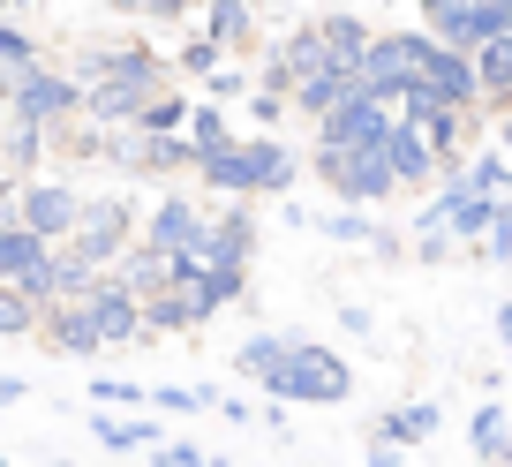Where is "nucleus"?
<instances>
[{"label": "nucleus", "mask_w": 512, "mask_h": 467, "mask_svg": "<svg viewBox=\"0 0 512 467\" xmlns=\"http://www.w3.org/2000/svg\"><path fill=\"white\" fill-rule=\"evenodd\" d=\"M68 76L83 83V121L113 136V129H136V113L174 91V53L144 46V38H121V46L83 53V68H68Z\"/></svg>", "instance_id": "1"}, {"label": "nucleus", "mask_w": 512, "mask_h": 467, "mask_svg": "<svg viewBox=\"0 0 512 467\" xmlns=\"http://www.w3.org/2000/svg\"><path fill=\"white\" fill-rule=\"evenodd\" d=\"M302 159H294L279 136H234L226 151L196 159V181H204L219 204H256V196H287Z\"/></svg>", "instance_id": "2"}, {"label": "nucleus", "mask_w": 512, "mask_h": 467, "mask_svg": "<svg viewBox=\"0 0 512 467\" xmlns=\"http://www.w3.org/2000/svg\"><path fill=\"white\" fill-rule=\"evenodd\" d=\"M136 219H144V204H136L128 189H106V196L83 189V219H76V234L61 242V257L76 264L83 279H106L113 264L136 249Z\"/></svg>", "instance_id": "3"}, {"label": "nucleus", "mask_w": 512, "mask_h": 467, "mask_svg": "<svg viewBox=\"0 0 512 467\" xmlns=\"http://www.w3.org/2000/svg\"><path fill=\"white\" fill-rule=\"evenodd\" d=\"M264 392H272V407H339L354 400V370L324 339H287V362L264 377Z\"/></svg>", "instance_id": "4"}, {"label": "nucleus", "mask_w": 512, "mask_h": 467, "mask_svg": "<svg viewBox=\"0 0 512 467\" xmlns=\"http://www.w3.org/2000/svg\"><path fill=\"white\" fill-rule=\"evenodd\" d=\"M8 121H23V129H38V136H61L68 121H83V83L68 76V68H23V76H8Z\"/></svg>", "instance_id": "5"}, {"label": "nucleus", "mask_w": 512, "mask_h": 467, "mask_svg": "<svg viewBox=\"0 0 512 467\" xmlns=\"http://www.w3.org/2000/svg\"><path fill=\"white\" fill-rule=\"evenodd\" d=\"M505 31H512V0H430L422 8V38L445 53H482Z\"/></svg>", "instance_id": "6"}, {"label": "nucleus", "mask_w": 512, "mask_h": 467, "mask_svg": "<svg viewBox=\"0 0 512 467\" xmlns=\"http://www.w3.org/2000/svg\"><path fill=\"white\" fill-rule=\"evenodd\" d=\"M422 53H430L422 23H415V31H377V38H369V53H362V98H377V106L392 113L407 91H415Z\"/></svg>", "instance_id": "7"}, {"label": "nucleus", "mask_w": 512, "mask_h": 467, "mask_svg": "<svg viewBox=\"0 0 512 467\" xmlns=\"http://www.w3.org/2000/svg\"><path fill=\"white\" fill-rule=\"evenodd\" d=\"M76 219H83V189H76L68 174H31V181H16V226H23V234H38V242L61 249L68 234H76Z\"/></svg>", "instance_id": "8"}, {"label": "nucleus", "mask_w": 512, "mask_h": 467, "mask_svg": "<svg viewBox=\"0 0 512 467\" xmlns=\"http://www.w3.org/2000/svg\"><path fill=\"white\" fill-rule=\"evenodd\" d=\"M309 166H317V181L339 196V211H362V204H384L392 189V166H384V151H309Z\"/></svg>", "instance_id": "9"}, {"label": "nucleus", "mask_w": 512, "mask_h": 467, "mask_svg": "<svg viewBox=\"0 0 512 467\" xmlns=\"http://www.w3.org/2000/svg\"><path fill=\"white\" fill-rule=\"evenodd\" d=\"M204 211H211V204H196L189 189L151 196V204H144V219H136V226H144V234H136V249H151V257H166V264H174V257H189V249H196V234H204Z\"/></svg>", "instance_id": "10"}, {"label": "nucleus", "mask_w": 512, "mask_h": 467, "mask_svg": "<svg viewBox=\"0 0 512 467\" xmlns=\"http://www.w3.org/2000/svg\"><path fill=\"white\" fill-rule=\"evenodd\" d=\"M189 257L211 264V272H249V257H256V219H249V204H211V211H204V234H196Z\"/></svg>", "instance_id": "11"}, {"label": "nucleus", "mask_w": 512, "mask_h": 467, "mask_svg": "<svg viewBox=\"0 0 512 467\" xmlns=\"http://www.w3.org/2000/svg\"><path fill=\"white\" fill-rule=\"evenodd\" d=\"M83 317H91V332H98V347H128V339H144V302L121 287V279H98L91 294H83Z\"/></svg>", "instance_id": "12"}, {"label": "nucleus", "mask_w": 512, "mask_h": 467, "mask_svg": "<svg viewBox=\"0 0 512 467\" xmlns=\"http://www.w3.org/2000/svg\"><path fill=\"white\" fill-rule=\"evenodd\" d=\"M392 136V113L377 98H347L332 121H317V151H384Z\"/></svg>", "instance_id": "13"}, {"label": "nucleus", "mask_w": 512, "mask_h": 467, "mask_svg": "<svg viewBox=\"0 0 512 467\" xmlns=\"http://www.w3.org/2000/svg\"><path fill=\"white\" fill-rule=\"evenodd\" d=\"M415 91H430L445 113H482V91H475V61H467V53H445V46H430V53H422V76H415Z\"/></svg>", "instance_id": "14"}, {"label": "nucleus", "mask_w": 512, "mask_h": 467, "mask_svg": "<svg viewBox=\"0 0 512 467\" xmlns=\"http://www.w3.org/2000/svg\"><path fill=\"white\" fill-rule=\"evenodd\" d=\"M437 422H445L437 400H400V407H384V415L369 422V437L392 445V452H407V445H422V437H437Z\"/></svg>", "instance_id": "15"}, {"label": "nucleus", "mask_w": 512, "mask_h": 467, "mask_svg": "<svg viewBox=\"0 0 512 467\" xmlns=\"http://www.w3.org/2000/svg\"><path fill=\"white\" fill-rule=\"evenodd\" d=\"M384 166H392V189H437V159L407 121H392V136H384Z\"/></svg>", "instance_id": "16"}, {"label": "nucleus", "mask_w": 512, "mask_h": 467, "mask_svg": "<svg viewBox=\"0 0 512 467\" xmlns=\"http://www.w3.org/2000/svg\"><path fill=\"white\" fill-rule=\"evenodd\" d=\"M38 339H46L53 355H106V347H98V332H91V317H83V302H53L46 317H38Z\"/></svg>", "instance_id": "17"}, {"label": "nucleus", "mask_w": 512, "mask_h": 467, "mask_svg": "<svg viewBox=\"0 0 512 467\" xmlns=\"http://www.w3.org/2000/svg\"><path fill=\"white\" fill-rule=\"evenodd\" d=\"M460 189L482 196V204H512V159L497 144H475V151H467V166H460Z\"/></svg>", "instance_id": "18"}, {"label": "nucleus", "mask_w": 512, "mask_h": 467, "mask_svg": "<svg viewBox=\"0 0 512 467\" xmlns=\"http://www.w3.org/2000/svg\"><path fill=\"white\" fill-rule=\"evenodd\" d=\"M467 61H475V91H482V113H505L512 106V38H490V46L482 53H467Z\"/></svg>", "instance_id": "19"}, {"label": "nucleus", "mask_w": 512, "mask_h": 467, "mask_svg": "<svg viewBox=\"0 0 512 467\" xmlns=\"http://www.w3.org/2000/svg\"><path fill=\"white\" fill-rule=\"evenodd\" d=\"M467 445H475V460L512 467V415H505L497 400H482V407H475V422H467Z\"/></svg>", "instance_id": "20"}, {"label": "nucleus", "mask_w": 512, "mask_h": 467, "mask_svg": "<svg viewBox=\"0 0 512 467\" xmlns=\"http://www.w3.org/2000/svg\"><path fill=\"white\" fill-rule=\"evenodd\" d=\"M98 445L106 452H159L166 430L151 415H98Z\"/></svg>", "instance_id": "21"}, {"label": "nucleus", "mask_w": 512, "mask_h": 467, "mask_svg": "<svg viewBox=\"0 0 512 467\" xmlns=\"http://www.w3.org/2000/svg\"><path fill=\"white\" fill-rule=\"evenodd\" d=\"M287 339H294V332H249V339H241V347H234V370L264 385V377H272L279 362H287Z\"/></svg>", "instance_id": "22"}, {"label": "nucleus", "mask_w": 512, "mask_h": 467, "mask_svg": "<svg viewBox=\"0 0 512 467\" xmlns=\"http://www.w3.org/2000/svg\"><path fill=\"white\" fill-rule=\"evenodd\" d=\"M113 279H121L136 302H159V294H166V257H151V249H128V257L113 264Z\"/></svg>", "instance_id": "23"}, {"label": "nucleus", "mask_w": 512, "mask_h": 467, "mask_svg": "<svg viewBox=\"0 0 512 467\" xmlns=\"http://www.w3.org/2000/svg\"><path fill=\"white\" fill-rule=\"evenodd\" d=\"M181 136H189L196 159H211V151L234 144V121H226V106H211V98H204V106H189V129H181Z\"/></svg>", "instance_id": "24"}, {"label": "nucleus", "mask_w": 512, "mask_h": 467, "mask_svg": "<svg viewBox=\"0 0 512 467\" xmlns=\"http://www.w3.org/2000/svg\"><path fill=\"white\" fill-rule=\"evenodd\" d=\"M317 31H324V46H332L339 61H362V53H369V38H377V31H369L362 16H347V8H332V16H317Z\"/></svg>", "instance_id": "25"}, {"label": "nucleus", "mask_w": 512, "mask_h": 467, "mask_svg": "<svg viewBox=\"0 0 512 467\" xmlns=\"http://www.w3.org/2000/svg\"><path fill=\"white\" fill-rule=\"evenodd\" d=\"M204 38L219 53H234V46H249V38H256V16H249V8H234V0H226V8H204Z\"/></svg>", "instance_id": "26"}, {"label": "nucleus", "mask_w": 512, "mask_h": 467, "mask_svg": "<svg viewBox=\"0 0 512 467\" xmlns=\"http://www.w3.org/2000/svg\"><path fill=\"white\" fill-rule=\"evenodd\" d=\"M181 129H189V98H181V91L151 98V106L136 113V136H151V144H159V136H181Z\"/></svg>", "instance_id": "27"}, {"label": "nucleus", "mask_w": 512, "mask_h": 467, "mask_svg": "<svg viewBox=\"0 0 512 467\" xmlns=\"http://www.w3.org/2000/svg\"><path fill=\"white\" fill-rule=\"evenodd\" d=\"M38 317H46V309L23 287H0V339H38Z\"/></svg>", "instance_id": "28"}, {"label": "nucleus", "mask_w": 512, "mask_h": 467, "mask_svg": "<svg viewBox=\"0 0 512 467\" xmlns=\"http://www.w3.org/2000/svg\"><path fill=\"white\" fill-rule=\"evenodd\" d=\"M166 332H196V309L181 302V294H159V302H144V339H166Z\"/></svg>", "instance_id": "29"}, {"label": "nucleus", "mask_w": 512, "mask_h": 467, "mask_svg": "<svg viewBox=\"0 0 512 467\" xmlns=\"http://www.w3.org/2000/svg\"><path fill=\"white\" fill-rule=\"evenodd\" d=\"M309 226H317L324 242H362V249H377V234H384V226H369L362 211H324V219H309Z\"/></svg>", "instance_id": "30"}, {"label": "nucleus", "mask_w": 512, "mask_h": 467, "mask_svg": "<svg viewBox=\"0 0 512 467\" xmlns=\"http://www.w3.org/2000/svg\"><path fill=\"white\" fill-rule=\"evenodd\" d=\"M46 53H38V38L23 31V23H0V76H23V68H38Z\"/></svg>", "instance_id": "31"}, {"label": "nucleus", "mask_w": 512, "mask_h": 467, "mask_svg": "<svg viewBox=\"0 0 512 467\" xmlns=\"http://www.w3.org/2000/svg\"><path fill=\"white\" fill-rule=\"evenodd\" d=\"M219 68H226V53L211 46L204 31H196V38H181V53H174V76H204V83H211Z\"/></svg>", "instance_id": "32"}, {"label": "nucleus", "mask_w": 512, "mask_h": 467, "mask_svg": "<svg viewBox=\"0 0 512 467\" xmlns=\"http://www.w3.org/2000/svg\"><path fill=\"white\" fill-rule=\"evenodd\" d=\"M53 151H61V159H106V129H91V121H68V129L53 136Z\"/></svg>", "instance_id": "33"}, {"label": "nucleus", "mask_w": 512, "mask_h": 467, "mask_svg": "<svg viewBox=\"0 0 512 467\" xmlns=\"http://www.w3.org/2000/svg\"><path fill=\"white\" fill-rule=\"evenodd\" d=\"M136 400H151L144 385H128V377H91V407L106 415V407H136Z\"/></svg>", "instance_id": "34"}, {"label": "nucleus", "mask_w": 512, "mask_h": 467, "mask_svg": "<svg viewBox=\"0 0 512 467\" xmlns=\"http://www.w3.org/2000/svg\"><path fill=\"white\" fill-rule=\"evenodd\" d=\"M475 257L482 264H512V204H497V219H490V234H482Z\"/></svg>", "instance_id": "35"}, {"label": "nucleus", "mask_w": 512, "mask_h": 467, "mask_svg": "<svg viewBox=\"0 0 512 467\" xmlns=\"http://www.w3.org/2000/svg\"><path fill=\"white\" fill-rule=\"evenodd\" d=\"M204 91H211V106H226V98H241V91H249V68H234V61H226L219 76L204 83Z\"/></svg>", "instance_id": "36"}, {"label": "nucleus", "mask_w": 512, "mask_h": 467, "mask_svg": "<svg viewBox=\"0 0 512 467\" xmlns=\"http://www.w3.org/2000/svg\"><path fill=\"white\" fill-rule=\"evenodd\" d=\"M279 113H287V98H272V91H256V98H249V121H256V129H272Z\"/></svg>", "instance_id": "37"}, {"label": "nucleus", "mask_w": 512, "mask_h": 467, "mask_svg": "<svg viewBox=\"0 0 512 467\" xmlns=\"http://www.w3.org/2000/svg\"><path fill=\"white\" fill-rule=\"evenodd\" d=\"M211 407H219L226 422H256V407H249V400H234V392H219V400H211Z\"/></svg>", "instance_id": "38"}, {"label": "nucleus", "mask_w": 512, "mask_h": 467, "mask_svg": "<svg viewBox=\"0 0 512 467\" xmlns=\"http://www.w3.org/2000/svg\"><path fill=\"white\" fill-rule=\"evenodd\" d=\"M23 392H31V385H23V377H0V407H16Z\"/></svg>", "instance_id": "39"}, {"label": "nucleus", "mask_w": 512, "mask_h": 467, "mask_svg": "<svg viewBox=\"0 0 512 467\" xmlns=\"http://www.w3.org/2000/svg\"><path fill=\"white\" fill-rule=\"evenodd\" d=\"M369 467H400V452H392V445H377V437H369Z\"/></svg>", "instance_id": "40"}, {"label": "nucleus", "mask_w": 512, "mask_h": 467, "mask_svg": "<svg viewBox=\"0 0 512 467\" xmlns=\"http://www.w3.org/2000/svg\"><path fill=\"white\" fill-rule=\"evenodd\" d=\"M497 151H505V159H512V106L497 113Z\"/></svg>", "instance_id": "41"}, {"label": "nucleus", "mask_w": 512, "mask_h": 467, "mask_svg": "<svg viewBox=\"0 0 512 467\" xmlns=\"http://www.w3.org/2000/svg\"><path fill=\"white\" fill-rule=\"evenodd\" d=\"M497 339H505V355H512V302H497Z\"/></svg>", "instance_id": "42"}, {"label": "nucleus", "mask_w": 512, "mask_h": 467, "mask_svg": "<svg viewBox=\"0 0 512 467\" xmlns=\"http://www.w3.org/2000/svg\"><path fill=\"white\" fill-rule=\"evenodd\" d=\"M475 467H490V460H475Z\"/></svg>", "instance_id": "43"}, {"label": "nucleus", "mask_w": 512, "mask_h": 467, "mask_svg": "<svg viewBox=\"0 0 512 467\" xmlns=\"http://www.w3.org/2000/svg\"><path fill=\"white\" fill-rule=\"evenodd\" d=\"M505 38H512V31H505Z\"/></svg>", "instance_id": "44"}]
</instances>
